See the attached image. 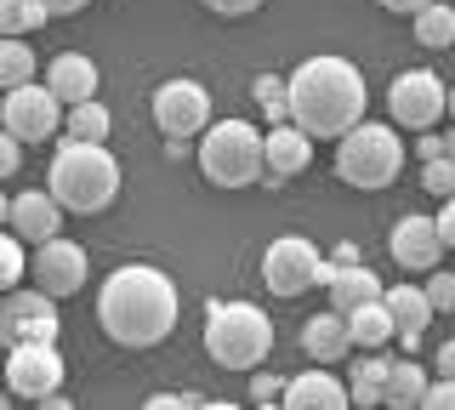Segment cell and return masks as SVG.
Here are the masks:
<instances>
[{
    "mask_svg": "<svg viewBox=\"0 0 455 410\" xmlns=\"http://www.w3.org/2000/svg\"><path fill=\"white\" fill-rule=\"evenodd\" d=\"M177 314H182V296L171 285V274L148 262H132V268H114L97 291V325H103L108 342L120 348H154L177 331Z\"/></svg>",
    "mask_w": 455,
    "mask_h": 410,
    "instance_id": "6da1fadb",
    "label": "cell"
},
{
    "mask_svg": "<svg viewBox=\"0 0 455 410\" xmlns=\"http://www.w3.org/2000/svg\"><path fill=\"white\" fill-rule=\"evenodd\" d=\"M284 120L319 137H341L353 120H364V75L347 58H307L284 80Z\"/></svg>",
    "mask_w": 455,
    "mask_h": 410,
    "instance_id": "7a4b0ae2",
    "label": "cell"
},
{
    "mask_svg": "<svg viewBox=\"0 0 455 410\" xmlns=\"http://www.w3.org/2000/svg\"><path fill=\"white\" fill-rule=\"evenodd\" d=\"M46 194L75 217H92V211H108L114 194H120V160L103 143H63L52 154L46 172Z\"/></svg>",
    "mask_w": 455,
    "mask_h": 410,
    "instance_id": "3957f363",
    "label": "cell"
},
{
    "mask_svg": "<svg viewBox=\"0 0 455 410\" xmlns=\"http://www.w3.org/2000/svg\"><path fill=\"white\" fill-rule=\"evenodd\" d=\"M205 353L222 371H256L274 353V319L256 302H211L205 314Z\"/></svg>",
    "mask_w": 455,
    "mask_h": 410,
    "instance_id": "277c9868",
    "label": "cell"
},
{
    "mask_svg": "<svg viewBox=\"0 0 455 410\" xmlns=\"http://www.w3.org/2000/svg\"><path fill=\"white\" fill-rule=\"evenodd\" d=\"M404 172V143H398V125H376V120H353L336 137V177L347 189H387Z\"/></svg>",
    "mask_w": 455,
    "mask_h": 410,
    "instance_id": "5b68a950",
    "label": "cell"
},
{
    "mask_svg": "<svg viewBox=\"0 0 455 410\" xmlns=\"http://www.w3.org/2000/svg\"><path fill=\"white\" fill-rule=\"evenodd\" d=\"M199 137H205L199 143V172L217 189H251L262 177V132L251 120H217Z\"/></svg>",
    "mask_w": 455,
    "mask_h": 410,
    "instance_id": "8992f818",
    "label": "cell"
},
{
    "mask_svg": "<svg viewBox=\"0 0 455 410\" xmlns=\"http://www.w3.org/2000/svg\"><path fill=\"white\" fill-rule=\"evenodd\" d=\"M331 274H336V262H324L319 245L302 239V234H284L262 251V285L274 296H302L313 285H324Z\"/></svg>",
    "mask_w": 455,
    "mask_h": 410,
    "instance_id": "52a82bcc",
    "label": "cell"
},
{
    "mask_svg": "<svg viewBox=\"0 0 455 410\" xmlns=\"http://www.w3.org/2000/svg\"><path fill=\"white\" fill-rule=\"evenodd\" d=\"M57 296L46 291H23V285H12V291H0V342L6 348H18V342H57Z\"/></svg>",
    "mask_w": 455,
    "mask_h": 410,
    "instance_id": "ba28073f",
    "label": "cell"
},
{
    "mask_svg": "<svg viewBox=\"0 0 455 410\" xmlns=\"http://www.w3.org/2000/svg\"><path fill=\"white\" fill-rule=\"evenodd\" d=\"M387 115L398 132H427L444 120V80L433 68H404L387 86Z\"/></svg>",
    "mask_w": 455,
    "mask_h": 410,
    "instance_id": "9c48e42d",
    "label": "cell"
},
{
    "mask_svg": "<svg viewBox=\"0 0 455 410\" xmlns=\"http://www.w3.org/2000/svg\"><path fill=\"white\" fill-rule=\"evenodd\" d=\"M0 125H6L18 143H46V137L63 132V103L35 86V80H23V86L6 92V103H0Z\"/></svg>",
    "mask_w": 455,
    "mask_h": 410,
    "instance_id": "30bf717a",
    "label": "cell"
},
{
    "mask_svg": "<svg viewBox=\"0 0 455 410\" xmlns=\"http://www.w3.org/2000/svg\"><path fill=\"white\" fill-rule=\"evenodd\" d=\"M154 125L171 137V143H188L211 125V92L199 80H165L154 92Z\"/></svg>",
    "mask_w": 455,
    "mask_h": 410,
    "instance_id": "8fae6325",
    "label": "cell"
},
{
    "mask_svg": "<svg viewBox=\"0 0 455 410\" xmlns=\"http://www.w3.org/2000/svg\"><path fill=\"white\" fill-rule=\"evenodd\" d=\"M57 382H63V353H57V342L6 348V393H18V399H46V393H57Z\"/></svg>",
    "mask_w": 455,
    "mask_h": 410,
    "instance_id": "7c38bea8",
    "label": "cell"
},
{
    "mask_svg": "<svg viewBox=\"0 0 455 410\" xmlns=\"http://www.w3.org/2000/svg\"><path fill=\"white\" fill-rule=\"evenodd\" d=\"M28 274H35V285L46 291V296H75L85 285V251L75 245V239H63V234H52V239H40L35 245V262H28Z\"/></svg>",
    "mask_w": 455,
    "mask_h": 410,
    "instance_id": "4fadbf2b",
    "label": "cell"
},
{
    "mask_svg": "<svg viewBox=\"0 0 455 410\" xmlns=\"http://www.w3.org/2000/svg\"><path fill=\"white\" fill-rule=\"evenodd\" d=\"M393 262L404 268V274H427V268H438L444 262V239H438V229H433V217H398L393 222Z\"/></svg>",
    "mask_w": 455,
    "mask_h": 410,
    "instance_id": "5bb4252c",
    "label": "cell"
},
{
    "mask_svg": "<svg viewBox=\"0 0 455 410\" xmlns=\"http://www.w3.org/2000/svg\"><path fill=\"white\" fill-rule=\"evenodd\" d=\"M6 229L18 234L23 245H40V239L63 234V205H57L46 189H28L18 200H6Z\"/></svg>",
    "mask_w": 455,
    "mask_h": 410,
    "instance_id": "9a60e30c",
    "label": "cell"
},
{
    "mask_svg": "<svg viewBox=\"0 0 455 410\" xmlns=\"http://www.w3.org/2000/svg\"><path fill=\"white\" fill-rule=\"evenodd\" d=\"M307 160H313V137L302 125L274 120L262 132V172L267 177H296V172H307Z\"/></svg>",
    "mask_w": 455,
    "mask_h": 410,
    "instance_id": "2e32d148",
    "label": "cell"
},
{
    "mask_svg": "<svg viewBox=\"0 0 455 410\" xmlns=\"http://www.w3.org/2000/svg\"><path fill=\"white\" fill-rule=\"evenodd\" d=\"M381 308H387V319H393V336L416 353L427 325H433V308H427L421 285H381Z\"/></svg>",
    "mask_w": 455,
    "mask_h": 410,
    "instance_id": "e0dca14e",
    "label": "cell"
},
{
    "mask_svg": "<svg viewBox=\"0 0 455 410\" xmlns=\"http://www.w3.org/2000/svg\"><path fill=\"white\" fill-rule=\"evenodd\" d=\"M103 86V75H97V63L85 58V52H57L46 63V92L57 103H80V97H97Z\"/></svg>",
    "mask_w": 455,
    "mask_h": 410,
    "instance_id": "ac0fdd59",
    "label": "cell"
},
{
    "mask_svg": "<svg viewBox=\"0 0 455 410\" xmlns=\"http://www.w3.org/2000/svg\"><path fill=\"white\" fill-rule=\"evenodd\" d=\"M302 353L313 365H336V359H347L353 342H347V319L336 314V308H324V314H313L302 325Z\"/></svg>",
    "mask_w": 455,
    "mask_h": 410,
    "instance_id": "d6986e66",
    "label": "cell"
},
{
    "mask_svg": "<svg viewBox=\"0 0 455 410\" xmlns=\"http://www.w3.org/2000/svg\"><path fill=\"white\" fill-rule=\"evenodd\" d=\"M279 399L296 405V410H341V405H347V388H341V382L319 365V371H302L296 382H284Z\"/></svg>",
    "mask_w": 455,
    "mask_h": 410,
    "instance_id": "ffe728a7",
    "label": "cell"
},
{
    "mask_svg": "<svg viewBox=\"0 0 455 410\" xmlns=\"http://www.w3.org/2000/svg\"><path fill=\"white\" fill-rule=\"evenodd\" d=\"M324 291H331L336 314H353L359 302H376L381 296V279L370 274V268H359V262H336V274L324 279Z\"/></svg>",
    "mask_w": 455,
    "mask_h": 410,
    "instance_id": "44dd1931",
    "label": "cell"
},
{
    "mask_svg": "<svg viewBox=\"0 0 455 410\" xmlns=\"http://www.w3.org/2000/svg\"><path fill=\"white\" fill-rule=\"evenodd\" d=\"M421 388H427V365H416V353L410 359H387V371H381V405L387 410H416Z\"/></svg>",
    "mask_w": 455,
    "mask_h": 410,
    "instance_id": "7402d4cb",
    "label": "cell"
},
{
    "mask_svg": "<svg viewBox=\"0 0 455 410\" xmlns=\"http://www.w3.org/2000/svg\"><path fill=\"white\" fill-rule=\"evenodd\" d=\"M108 109L97 97H80V103H63V132L68 143H108Z\"/></svg>",
    "mask_w": 455,
    "mask_h": 410,
    "instance_id": "603a6c76",
    "label": "cell"
},
{
    "mask_svg": "<svg viewBox=\"0 0 455 410\" xmlns=\"http://www.w3.org/2000/svg\"><path fill=\"white\" fill-rule=\"evenodd\" d=\"M347 319V342L353 348H381V342H393V319H387V308H381V296L376 302H359L353 314H341Z\"/></svg>",
    "mask_w": 455,
    "mask_h": 410,
    "instance_id": "cb8c5ba5",
    "label": "cell"
},
{
    "mask_svg": "<svg viewBox=\"0 0 455 410\" xmlns=\"http://www.w3.org/2000/svg\"><path fill=\"white\" fill-rule=\"evenodd\" d=\"M416 40L427 52H444V46H455V6H438V0H427V6L416 12Z\"/></svg>",
    "mask_w": 455,
    "mask_h": 410,
    "instance_id": "d4e9b609",
    "label": "cell"
},
{
    "mask_svg": "<svg viewBox=\"0 0 455 410\" xmlns=\"http://www.w3.org/2000/svg\"><path fill=\"white\" fill-rule=\"evenodd\" d=\"M381 371H387V359H381L376 348H364L359 359H353V382H347V405H381Z\"/></svg>",
    "mask_w": 455,
    "mask_h": 410,
    "instance_id": "484cf974",
    "label": "cell"
},
{
    "mask_svg": "<svg viewBox=\"0 0 455 410\" xmlns=\"http://www.w3.org/2000/svg\"><path fill=\"white\" fill-rule=\"evenodd\" d=\"M35 80V52L23 46V35H0V86H23Z\"/></svg>",
    "mask_w": 455,
    "mask_h": 410,
    "instance_id": "4316f807",
    "label": "cell"
},
{
    "mask_svg": "<svg viewBox=\"0 0 455 410\" xmlns=\"http://www.w3.org/2000/svg\"><path fill=\"white\" fill-rule=\"evenodd\" d=\"M23 274H28V257H23V239L12 234V229H0V291L23 285Z\"/></svg>",
    "mask_w": 455,
    "mask_h": 410,
    "instance_id": "83f0119b",
    "label": "cell"
},
{
    "mask_svg": "<svg viewBox=\"0 0 455 410\" xmlns=\"http://www.w3.org/2000/svg\"><path fill=\"white\" fill-rule=\"evenodd\" d=\"M46 23V12L35 0H0V35H28Z\"/></svg>",
    "mask_w": 455,
    "mask_h": 410,
    "instance_id": "f1b7e54d",
    "label": "cell"
},
{
    "mask_svg": "<svg viewBox=\"0 0 455 410\" xmlns=\"http://www.w3.org/2000/svg\"><path fill=\"white\" fill-rule=\"evenodd\" d=\"M421 189L433 194V200H450V194H455V160H450V154L421 160Z\"/></svg>",
    "mask_w": 455,
    "mask_h": 410,
    "instance_id": "f546056e",
    "label": "cell"
},
{
    "mask_svg": "<svg viewBox=\"0 0 455 410\" xmlns=\"http://www.w3.org/2000/svg\"><path fill=\"white\" fill-rule=\"evenodd\" d=\"M421 296H427V308H433V314H450V308H455V274H444V268H427Z\"/></svg>",
    "mask_w": 455,
    "mask_h": 410,
    "instance_id": "4dcf8cb0",
    "label": "cell"
},
{
    "mask_svg": "<svg viewBox=\"0 0 455 410\" xmlns=\"http://www.w3.org/2000/svg\"><path fill=\"white\" fill-rule=\"evenodd\" d=\"M256 109H262L267 120H284V80L279 75H256Z\"/></svg>",
    "mask_w": 455,
    "mask_h": 410,
    "instance_id": "1f68e13d",
    "label": "cell"
},
{
    "mask_svg": "<svg viewBox=\"0 0 455 410\" xmlns=\"http://www.w3.org/2000/svg\"><path fill=\"white\" fill-rule=\"evenodd\" d=\"M450 405H455V376H433V371H427V388H421L416 410H450Z\"/></svg>",
    "mask_w": 455,
    "mask_h": 410,
    "instance_id": "d6a6232c",
    "label": "cell"
},
{
    "mask_svg": "<svg viewBox=\"0 0 455 410\" xmlns=\"http://www.w3.org/2000/svg\"><path fill=\"white\" fill-rule=\"evenodd\" d=\"M18 165H23V143L6 132V125H0V182H6V177H18Z\"/></svg>",
    "mask_w": 455,
    "mask_h": 410,
    "instance_id": "836d02e7",
    "label": "cell"
},
{
    "mask_svg": "<svg viewBox=\"0 0 455 410\" xmlns=\"http://www.w3.org/2000/svg\"><path fill=\"white\" fill-rule=\"evenodd\" d=\"M279 393H284V382H279V376H267V371H256V376H251V405H279Z\"/></svg>",
    "mask_w": 455,
    "mask_h": 410,
    "instance_id": "e575fe53",
    "label": "cell"
},
{
    "mask_svg": "<svg viewBox=\"0 0 455 410\" xmlns=\"http://www.w3.org/2000/svg\"><path fill=\"white\" fill-rule=\"evenodd\" d=\"M211 12H217V18H251L256 6H262V0H205Z\"/></svg>",
    "mask_w": 455,
    "mask_h": 410,
    "instance_id": "d590c367",
    "label": "cell"
},
{
    "mask_svg": "<svg viewBox=\"0 0 455 410\" xmlns=\"http://www.w3.org/2000/svg\"><path fill=\"white\" fill-rule=\"evenodd\" d=\"M416 154H421V160H438V154H450V137H438L433 125H427V132H421V143H416Z\"/></svg>",
    "mask_w": 455,
    "mask_h": 410,
    "instance_id": "8d00e7d4",
    "label": "cell"
},
{
    "mask_svg": "<svg viewBox=\"0 0 455 410\" xmlns=\"http://www.w3.org/2000/svg\"><path fill=\"white\" fill-rule=\"evenodd\" d=\"M40 12H46V18H75L80 6H92V0H35Z\"/></svg>",
    "mask_w": 455,
    "mask_h": 410,
    "instance_id": "74e56055",
    "label": "cell"
},
{
    "mask_svg": "<svg viewBox=\"0 0 455 410\" xmlns=\"http://www.w3.org/2000/svg\"><path fill=\"white\" fill-rule=\"evenodd\" d=\"M433 229H438V239H444V245H455V205L444 200L438 205V217H433Z\"/></svg>",
    "mask_w": 455,
    "mask_h": 410,
    "instance_id": "f35d334b",
    "label": "cell"
},
{
    "mask_svg": "<svg viewBox=\"0 0 455 410\" xmlns=\"http://www.w3.org/2000/svg\"><path fill=\"white\" fill-rule=\"evenodd\" d=\"M433 376H455V342L438 348V359H433Z\"/></svg>",
    "mask_w": 455,
    "mask_h": 410,
    "instance_id": "ab89813d",
    "label": "cell"
},
{
    "mask_svg": "<svg viewBox=\"0 0 455 410\" xmlns=\"http://www.w3.org/2000/svg\"><path fill=\"white\" fill-rule=\"evenodd\" d=\"M381 6H387L393 18H416V12L427 6V0H381Z\"/></svg>",
    "mask_w": 455,
    "mask_h": 410,
    "instance_id": "60d3db41",
    "label": "cell"
},
{
    "mask_svg": "<svg viewBox=\"0 0 455 410\" xmlns=\"http://www.w3.org/2000/svg\"><path fill=\"white\" fill-rule=\"evenodd\" d=\"M0 229H6V194H0Z\"/></svg>",
    "mask_w": 455,
    "mask_h": 410,
    "instance_id": "b9f144b4",
    "label": "cell"
},
{
    "mask_svg": "<svg viewBox=\"0 0 455 410\" xmlns=\"http://www.w3.org/2000/svg\"><path fill=\"white\" fill-rule=\"evenodd\" d=\"M0 405H6V393H0Z\"/></svg>",
    "mask_w": 455,
    "mask_h": 410,
    "instance_id": "7bdbcfd3",
    "label": "cell"
}]
</instances>
